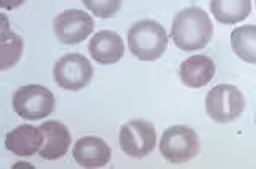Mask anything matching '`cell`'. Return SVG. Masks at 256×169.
I'll return each instance as SVG.
<instances>
[{"instance_id":"1","label":"cell","mask_w":256,"mask_h":169,"mask_svg":"<svg viewBox=\"0 0 256 169\" xmlns=\"http://www.w3.org/2000/svg\"><path fill=\"white\" fill-rule=\"evenodd\" d=\"M213 37V24L208 13L200 6L184 8L174 14L172 24L173 43L181 51H198Z\"/></svg>"},{"instance_id":"2","label":"cell","mask_w":256,"mask_h":169,"mask_svg":"<svg viewBox=\"0 0 256 169\" xmlns=\"http://www.w3.org/2000/svg\"><path fill=\"white\" fill-rule=\"evenodd\" d=\"M128 50L141 61H157L162 58L168 46L166 30L154 19H142L128 29Z\"/></svg>"},{"instance_id":"3","label":"cell","mask_w":256,"mask_h":169,"mask_svg":"<svg viewBox=\"0 0 256 169\" xmlns=\"http://www.w3.org/2000/svg\"><path fill=\"white\" fill-rule=\"evenodd\" d=\"M160 154L173 165L188 163L194 160L200 150L197 133L189 126L174 125L166 128L160 139Z\"/></svg>"},{"instance_id":"4","label":"cell","mask_w":256,"mask_h":169,"mask_svg":"<svg viewBox=\"0 0 256 169\" xmlns=\"http://www.w3.org/2000/svg\"><path fill=\"white\" fill-rule=\"evenodd\" d=\"M206 115L216 123H230L244 114L245 99L234 85L221 83L212 88L205 101Z\"/></svg>"},{"instance_id":"5","label":"cell","mask_w":256,"mask_h":169,"mask_svg":"<svg viewBox=\"0 0 256 169\" xmlns=\"http://www.w3.org/2000/svg\"><path fill=\"white\" fill-rule=\"evenodd\" d=\"M12 102L16 115L30 122L52 115L54 110V96L42 85L20 86L14 91Z\"/></svg>"},{"instance_id":"6","label":"cell","mask_w":256,"mask_h":169,"mask_svg":"<svg viewBox=\"0 0 256 169\" xmlns=\"http://www.w3.org/2000/svg\"><path fill=\"white\" fill-rule=\"evenodd\" d=\"M54 82L68 91H80L92 82L93 66L84 54L69 53L58 59L53 69Z\"/></svg>"},{"instance_id":"7","label":"cell","mask_w":256,"mask_h":169,"mask_svg":"<svg viewBox=\"0 0 256 169\" xmlns=\"http://www.w3.org/2000/svg\"><path fill=\"white\" fill-rule=\"evenodd\" d=\"M157 134L154 125L144 120H133L122 126L118 136L120 149L132 158H144L156 147Z\"/></svg>"},{"instance_id":"8","label":"cell","mask_w":256,"mask_h":169,"mask_svg":"<svg viewBox=\"0 0 256 169\" xmlns=\"http://www.w3.org/2000/svg\"><path fill=\"white\" fill-rule=\"evenodd\" d=\"M53 30L61 43L77 45L93 34L94 21L90 13L72 8V10H66L56 16L53 21Z\"/></svg>"},{"instance_id":"9","label":"cell","mask_w":256,"mask_h":169,"mask_svg":"<svg viewBox=\"0 0 256 169\" xmlns=\"http://www.w3.org/2000/svg\"><path fill=\"white\" fill-rule=\"evenodd\" d=\"M88 51H90L94 62L102 64V66H110V64H116L124 58L125 43L117 32L100 30L90 38Z\"/></svg>"},{"instance_id":"10","label":"cell","mask_w":256,"mask_h":169,"mask_svg":"<svg viewBox=\"0 0 256 169\" xmlns=\"http://www.w3.org/2000/svg\"><path fill=\"white\" fill-rule=\"evenodd\" d=\"M45 134L42 128L20 125L5 136V147L18 157H32L44 147Z\"/></svg>"},{"instance_id":"11","label":"cell","mask_w":256,"mask_h":169,"mask_svg":"<svg viewBox=\"0 0 256 169\" xmlns=\"http://www.w3.org/2000/svg\"><path fill=\"white\" fill-rule=\"evenodd\" d=\"M110 147L101 138L96 136H85L80 138L74 149H72V157L78 166L86 169L102 168L109 163L110 160Z\"/></svg>"},{"instance_id":"12","label":"cell","mask_w":256,"mask_h":169,"mask_svg":"<svg viewBox=\"0 0 256 169\" xmlns=\"http://www.w3.org/2000/svg\"><path fill=\"white\" fill-rule=\"evenodd\" d=\"M214 72V62L208 56L196 54L182 61L180 66V78L184 86L197 90V88H202L212 82Z\"/></svg>"},{"instance_id":"13","label":"cell","mask_w":256,"mask_h":169,"mask_svg":"<svg viewBox=\"0 0 256 169\" xmlns=\"http://www.w3.org/2000/svg\"><path fill=\"white\" fill-rule=\"evenodd\" d=\"M40 128L45 134L44 147L38 152L40 157L44 160H58L66 155L72 142L68 126L61 122H45Z\"/></svg>"},{"instance_id":"14","label":"cell","mask_w":256,"mask_h":169,"mask_svg":"<svg viewBox=\"0 0 256 169\" xmlns=\"http://www.w3.org/2000/svg\"><path fill=\"white\" fill-rule=\"evenodd\" d=\"M210 11L221 24H237L252 11V0H210Z\"/></svg>"},{"instance_id":"15","label":"cell","mask_w":256,"mask_h":169,"mask_svg":"<svg viewBox=\"0 0 256 169\" xmlns=\"http://www.w3.org/2000/svg\"><path fill=\"white\" fill-rule=\"evenodd\" d=\"M230 45L240 59L248 64H256V26H238L230 34Z\"/></svg>"},{"instance_id":"16","label":"cell","mask_w":256,"mask_h":169,"mask_svg":"<svg viewBox=\"0 0 256 169\" xmlns=\"http://www.w3.org/2000/svg\"><path fill=\"white\" fill-rule=\"evenodd\" d=\"M22 54V38L8 29L6 16H4L2 27V56H0V69L8 70L20 61Z\"/></svg>"},{"instance_id":"17","label":"cell","mask_w":256,"mask_h":169,"mask_svg":"<svg viewBox=\"0 0 256 169\" xmlns=\"http://www.w3.org/2000/svg\"><path fill=\"white\" fill-rule=\"evenodd\" d=\"M82 3L90 13L102 19L116 16L122 6V0H82Z\"/></svg>"},{"instance_id":"18","label":"cell","mask_w":256,"mask_h":169,"mask_svg":"<svg viewBox=\"0 0 256 169\" xmlns=\"http://www.w3.org/2000/svg\"><path fill=\"white\" fill-rule=\"evenodd\" d=\"M26 0H0V6L4 10H14V8H20Z\"/></svg>"},{"instance_id":"19","label":"cell","mask_w":256,"mask_h":169,"mask_svg":"<svg viewBox=\"0 0 256 169\" xmlns=\"http://www.w3.org/2000/svg\"><path fill=\"white\" fill-rule=\"evenodd\" d=\"M254 2H256V0H254Z\"/></svg>"}]
</instances>
